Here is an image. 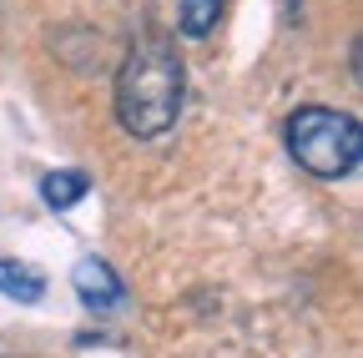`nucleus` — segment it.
Segmentation results:
<instances>
[{
    "label": "nucleus",
    "mask_w": 363,
    "mask_h": 358,
    "mask_svg": "<svg viewBox=\"0 0 363 358\" xmlns=\"http://www.w3.org/2000/svg\"><path fill=\"white\" fill-rule=\"evenodd\" d=\"M0 293L16 298V303H35L45 293V278L26 262H0Z\"/></svg>",
    "instance_id": "nucleus-5"
},
{
    "label": "nucleus",
    "mask_w": 363,
    "mask_h": 358,
    "mask_svg": "<svg viewBox=\"0 0 363 358\" xmlns=\"http://www.w3.org/2000/svg\"><path fill=\"white\" fill-rule=\"evenodd\" d=\"M71 288L86 308H116L121 303V278L111 273V267L101 257H81L76 273H71Z\"/></svg>",
    "instance_id": "nucleus-3"
},
{
    "label": "nucleus",
    "mask_w": 363,
    "mask_h": 358,
    "mask_svg": "<svg viewBox=\"0 0 363 358\" xmlns=\"http://www.w3.org/2000/svg\"><path fill=\"white\" fill-rule=\"evenodd\" d=\"M217 16H222V0H182L177 30H182V35H192V40H202V35H212Z\"/></svg>",
    "instance_id": "nucleus-6"
},
{
    "label": "nucleus",
    "mask_w": 363,
    "mask_h": 358,
    "mask_svg": "<svg viewBox=\"0 0 363 358\" xmlns=\"http://www.w3.org/2000/svg\"><path fill=\"white\" fill-rule=\"evenodd\" d=\"M283 137H288L293 162L308 177H318V182H343L363 162L358 121L348 111H333V106H298L283 126Z\"/></svg>",
    "instance_id": "nucleus-2"
},
{
    "label": "nucleus",
    "mask_w": 363,
    "mask_h": 358,
    "mask_svg": "<svg viewBox=\"0 0 363 358\" xmlns=\"http://www.w3.org/2000/svg\"><path fill=\"white\" fill-rule=\"evenodd\" d=\"M86 192H91V177L76 172V167H66V172H45V177H40V202H45V207H56V212L76 207Z\"/></svg>",
    "instance_id": "nucleus-4"
},
{
    "label": "nucleus",
    "mask_w": 363,
    "mask_h": 358,
    "mask_svg": "<svg viewBox=\"0 0 363 358\" xmlns=\"http://www.w3.org/2000/svg\"><path fill=\"white\" fill-rule=\"evenodd\" d=\"M182 91H187V71H182L177 40L167 30L136 35L116 71V121L136 142H157L182 116Z\"/></svg>",
    "instance_id": "nucleus-1"
}]
</instances>
